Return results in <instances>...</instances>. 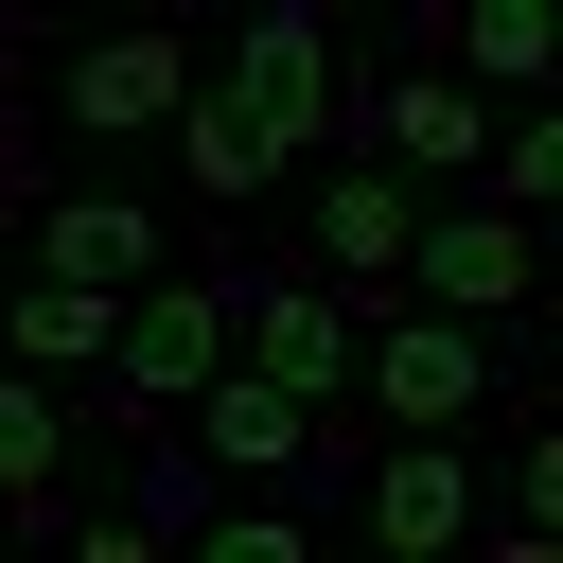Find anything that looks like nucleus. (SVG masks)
<instances>
[{
  "instance_id": "nucleus-1",
  "label": "nucleus",
  "mask_w": 563,
  "mask_h": 563,
  "mask_svg": "<svg viewBox=\"0 0 563 563\" xmlns=\"http://www.w3.org/2000/svg\"><path fill=\"white\" fill-rule=\"evenodd\" d=\"M229 352H246V246L211 229L176 282H141V299H123V352H106V422H123V440H141V422H176V405H194Z\"/></svg>"
},
{
  "instance_id": "nucleus-2",
  "label": "nucleus",
  "mask_w": 563,
  "mask_h": 563,
  "mask_svg": "<svg viewBox=\"0 0 563 563\" xmlns=\"http://www.w3.org/2000/svg\"><path fill=\"white\" fill-rule=\"evenodd\" d=\"M510 369H528V334H475V317L387 299V317L352 334V422H475Z\"/></svg>"
},
{
  "instance_id": "nucleus-3",
  "label": "nucleus",
  "mask_w": 563,
  "mask_h": 563,
  "mask_svg": "<svg viewBox=\"0 0 563 563\" xmlns=\"http://www.w3.org/2000/svg\"><path fill=\"white\" fill-rule=\"evenodd\" d=\"M282 246H299L352 317H387V299H405V246H422V194H405L387 158H317L299 211H282Z\"/></svg>"
},
{
  "instance_id": "nucleus-4",
  "label": "nucleus",
  "mask_w": 563,
  "mask_h": 563,
  "mask_svg": "<svg viewBox=\"0 0 563 563\" xmlns=\"http://www.w3.org/2000/svg\"><path fill=\"white\" fill-rule=\"evenodd\" d=\"M334 158H387V176L440 211V194H475V176H493V106H475L440 53H405L387 88H352V141H334Z\"/></svg>"
},
{
  "instance_id": "nucleus-5",
  "label": "nucleus",
  "mask_w": 563,
  "mask_h": 563,
  "mask_svg": "<svg viewBox=\"0 0 563 563\" xmlns=\"http://www.w3.org/2000/svg\"><path fill=\"white\" fill-rule=\"evenodd\" d=\"M405 299H422V317H475V334H528V299H545V229L493 211V194H440L422 246H405Z\"/></svg>"
},
{
  "instance_id": "nucleus-6",
  "label": "nucleus",
  "mask_w": 563,
  "mask_h": 563,
  "mask_svg": "<svg viewBox=\"0 0 563 563\" xmlns=\"http://www.w3.org/2000/svg\"><path fill=\"white\" fill-rule=\"evenodd\" d=\"M211 70H229V106H246V123H264V141H282L299 176H317V158L352 141V70H334V35H317L299 0H264V18H246V35L211 53Z\"/></svg>"
},
{
  "instance_id": "nucleus-7",
  "label": "nucleus",
  "mask_w": 563,
  "mask_h": 563,
  "mask_svg": "<svg viewBox=\"0 0 563 563\" xmlns=\"http://www.w3.org/2000/svg\"><path fill=\"white\" fill-rule=\"evenodd\" d=\"M194 246H176V194H141V176H53L35 194V282H106V299H141V282H176Z\"/></svg>"
},
{
  "instance_id": "nucleus-8",
  "label": "nucleus",
  "mask_w": 563,
  "mask_h": 563,
  "mask_svg": "<svg viewBox=\"0 0 563 563\" xmlns=\"http://www.w3.org/2000/svg\"><path fill=\"white\" fill-rule=\"evenodd\" d=\"M352 334H369V317H352L299 246H246V369H264V387H299V405L352 422Z\"/></svg>"
},
{
  "instance_id": "nucleus-9",
  "label": "nucleus",
  "mask_w": 563,
  "mask_h": 563,
  "mask_svg": "<svg viewBox=\"0 0 563 563\" xmlns=\"http://www.w3.org/2000/svg\"><path fill=\"white\" fill-rule=\"evenodd\" d=\"M352 510H369V545H405V563H457V545L493 528V475H475L440 422H405L387 457H352Z\"/></svg>"
},
{
  "instance_id": "nucleus-10",
  "label": "nucleus",
  "mask_w": 563,
  "mask_h": 563,
  "mask_svg": "<svg viewBox=\"0 0 563 563\" xmlns=\"http://www.w3.org/2000/svg\"><path fill=\"white\" fill-rule=\"evenodd\" d=\"M194 88H211V70H194L176 35H88V53L53 70V123H70V141H176Z\"/></svg>"
},
{
  "instance_id": "nucleus-11",
  "label": "nucleus",
  "mask_w": 563,
  "mask_h": 563,
  "mask_svg": "<svg viewBox=\"0 0 563 563\" xmlns=\"http://www.w3.org/2000/svg\"><path fill=\"white\" fill-rule=\"evenodd\" d=\"M158 158H176V194H194V211H211V229H229V211H264V194H299V158H282V141H264V123H246V106H229V70H211V88H194V123H176V141H158Z\"/></svg>"
},
{
  "instance_id": "nucleus-12",
  "label": "nucleus",
  "mask_w": 563,
  "mask_h": 563,
  "mask_svg": "<svg viewBox=\"0 0 563 563\" xmlns=\"http://www.w3.org/2000/svg\"><path fill=\"white\" fill-rule=\"evenodd\" d=\"M70 440H88V422H70V387H53V369H18V387H0V475H18V510H35V528H70Z\"/></svg>"
},
{
  "instance_id": "nucleus-13",
  "label": "nucleus",
  "mask_w": 563,
  "mask_h": 563,
  "mask_svg": "<svg viewBox=\"0 0 563 563\" xmlns=\"http://www.w3.org/2000/svg\"><path fill=\"white\" fill-rule=\"evenodd\" d=\"M106 352H123V299H106V282H18V369L70 387V369H106Z\"/></svg>"
},
{
  "instance_id": "nucleus-14",
  "label": "nucleus",
  "mask_w": 563,
  "mask_h": 563,
  "mask_svg": "<svg viewBox=\"0 0 563 563\" xmlns=\"http://www.w3.org/2000/svg\"><path fill=\"white\" fill-rule=\"evenodd\" d=\"M440 70L493 106V88H545V0H475V18H440Z\"/></svg>"
},
{
  "instance_id": "nucleus-15",
  "label": "nucleus",
  "mask_w": 563,
  "mask_h": 563,
  "mask_svg": "<svg viewBox=\"0 0 563 563\" xmlns=\"http://www.w3.org/2000/svg\"><path fill=\"white\" fill-rule=\"evenodd\" d=\"M475 194L545 229V194H563V106H493V176H475Z\"/></svg>"
},
{
  "instance_id": "nucleus-16",
  "label": "nucleus",
  "mask_w": 563,
  "mask_h": 563,
  "mask_svg": "<svg viewBox=\"0 0 563 563\" xmlns=\"http://www.w3.org/2000/svg\"><path fill=\"white\" fill-rule=\"evenodd\" d=\"M211 563H299V493H211Z\"/></svg>"
},
{
  "instance_id": "nucleus-17",
  "label": "nucleus",
  "mask_w": 563,
  "mask_h": 563,
  "mask_svg": "<svg viewBox=\"0 0 563 563\" xmlns=\"http://www.w3.org/2000/svg\"><path fill=\"white\" fill-rule=\"evenodd\" d=\"M493 510H510V528H545V510H563V440H528V457L493 475Z\"/></svg>"
}]
</instances>
